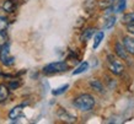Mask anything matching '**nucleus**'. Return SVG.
<instances>
[{"instance_id": "obj_18", "label": "nucleus", "mask_w": 134, "mask_h": 124, "mask_svg": "<svg viewBox=\"0 0 134 124\" xmlns=\"http://www.w3.org/2000/svg\"><path fill=\"white\" fill-rule=\"evenodd\" d=\"M93 35V30L92 28H87V30H85L84 31V33H82V41L84 42H86V41H89L90 38H91V36Z\"/></svg>"}, {"instance_id": "obj_11", "label": "nucleus", "mask_w": 134, "mask_h": 124, "mask_svg": "<svg viewBox=\"0 0 134 124\" xmlns=\"http://www.w3.org/2000/svg\"><path fill=\"white\" fill-rule=\"evenodd\" d=\"M90 86L97 92H103L105 91V87H103L102 82L100 80H97V79H92V80L90 81Z\"/></svg>"}, {"instance_id": "obj_19", "label": "nucleus", "mask_w": 134, "mask_h": 124, "mask_svg": "<svg viewBox=\"0 0 134 124\" xmlns=\"http://www.w3.org/2000/svg\"><path fill=\"white\" fill-rule=\"evenodd\" d=\"M69 87V85H64V86H62V87L57 88V90H53L52 93L54 95V96H58V95H60V93H63V92L66 91V88Z\"/></svg>"}, {"instance_id": "obj_13", "label": "nucleus", "mask_w": 134, "mask_h": 124, "mask_svg": "<svg viewBox=\"0 0 134 124\" xmlns=\"http://www.w3.org/2000/svg\"><path fill=\"white\" fill-rule=\"evenodd\" d=\"M103 37H105V33L103 32H98L96 36H95V40H93V46H92V48L93 49H96L100 46V43L102 42V40H103Z\"/></svg>"}, {"instance_id": "obj_17", "label": "nucleus", "mask_w": 134, "mask_h": 124, "mask_svg": "<svg viewBox=\"0 0 134 124\" xmlns=\"http://www.w3.org/2000/svg\"><path fill=\"white\" fill-rule=\"evenodd\" d=\"M116 24V17L112 15V16H107L106 17V24H105V27L106 28H111L113 27V25Z\"/></svg>"}, {"instance_id": "obj_8", "label": "nucleus", "mask_w": 134, "mask_h": 124, "mask_svg": "<svg viewBox=\"0 0 134 124\" xmlns=\"http://www.w3.org/2000/svg\"><path fill=\"white\" fill-rule=\"evenodd\" d=\"M58 117L60 118L62 120H64V122H68V123H73V122H75V117H73L71 114H69V113L66 112L65 109H63V108H60L59 111H58Z\"/></svg>"}, {"instance_id": "obj_7", "label": "nucleus", "mask_w": 134, "mask_h": 124, "mask_svg": "<svg viewBox=\"0 0 134 124\" xmlns=\"http://www.w3.org/2000/svg\"><path fill=\"white\" fill-rule=\"evenodd\" d=\"M1 8H3V10L5 12L10 14V12H14L17 9V4L15 0H5L3 3V5H1Z\"/></svg>"}, {"instance_id": "obj_14", "label": "nucleus", "mask_w": 134, "mask_h": 124, "mask_svg": "<svg viewBox=\"0 0 134 124\" xmlns=\"http://www.w3.org/2000/svg\"><path fill=\"white\" fill-rule=\"evenodd\" d=\"M87 68H89V64L86 63V61H84V63H81V64L79 65L75 70L73 71V75H77V74H81V72L86 71L87 70Z\"/></svg>"}, {"instance_id": "obj_12", "label": "nucleus", "mask_w": 134, "mask_h": 124, "mask_svg": "<svg viewBox=\"0 0 134 124\" xmlns=\"http://www.w3.org/2000/svg\"><path fill=\"white\" fill-rule=\"evenodd\" d=\"M122 24L124 25H129L134 24V11L133 12H127L122 16Z\"/></svg>"}, {"instance_id": "obj_9", "label": "nucleus", "mask_w": 134, "mask_h": 124, "mask_svg": "<svg viewBox=\"0 0 134 124\" xmlns=\"http://www.w3.org/2000/svg\"><path fill=\"white\" fill-rule=\"evenodd\" d=\"M22 111H24V106H16V107H14L9 112V118L10 119H12V120H15V119H17V118H20L21 117V114H22Z\"/></svg>"}, {"instance_id": "obj_10", "label": "nucleus", "mask_w": 134, "mask_h": 124, "mask_svg": "<svg viewBox=\"0 0 134 124\" xmlns=\"http://www.w3.org/2000/svg\"><path fill=\"white\" fill-rule=\"evenodd\" d=\"M10 95V88L4 84H0V103H3L9 98Z\"/></svg>"}, {"instance_id": "obj_3", "label": "nucleus", "mask_w": 134, "mask_h": 124, "mask_svg": "<svg viewBox=\"0 0 134 124\" xmlns=\"http://www.w3.org/2000/svg\"><path fill=\"white\" fill-rule=\"evenodd\" d=\"M69 69V65L65 61H55V63H51V64L46 65L43 68L44 74H57V72L66 71Z\"/></svg>"}, {"instance_id": "obj_15", "label": "nucleus", "mask_w": 134, "mask_h": 124, "mask_svg": "<svg viewBox=\"0 0 134 124\" xmlns=\"http://www.w3.org/2000/svg\"><path fill=\"white\" fill-rule=\"evenodd\" d=\"M97 4V0H86L85 3H84V8L87 10V11H91L93 10V8L96 6Z\"/></svg>"}, {"instance_id": "obj_23", "label": "nucleus", "mask_w": 134, "mask_h": 124, "mask_svg": "<svg viewBox=\"0 0 134 124\" xmlns=\"http://www.w3.org/2000/svg\"><path fill=\"white\" fill-rule=\"evenodd\" d=\"M124 8H126V1H124V0H122V1H121V4H119V6H118V11H122V10H124Z\"/></svg>"}, {"instance_id": "obj_6", "label": "nucleus", "mask_w": 134, "mask_h": 124, "mask_svg": "<svg viewBox=\"0 0 134 124\" xmlns=\"http://www.w3.org/2000/svg\"><path fill=\"white\" fill-rule=\"evenodd\" d=\"M114 50H116V54L118 55V58H119V59L129 60V59H128V53H127V50H126V48H124L123 43L117 42V43H116V46H114Z\"/></svg>"}, {"instance_id": "obj_16", "label": "nucleus", "mask_w": 134, "mask_h": 124, "mask_svg": "<svg viewBox=\"0 0 134 124\" xmlns=\"http://www.w3.org/2000/svg\"><path fill=\"white\" fill-rule=\"evenodd\" d=\"M9 27V21L8 19L0 16V32H5Z\"/></svg>"}, {"instance_id": "obj_2", "label": "nucleus", "mask_w": 134, "mask_h": 124, "mask_svg": "<svg viewBox=\"0 0 134 124\" xmlns=\"http://www.w3.org/2000/svg\"><path fill=\"white\" fill-rule=\"evenodd\" d=\"M107 65H108L110 71L112 74H114V75H121L123 72V70H124L123 63L113 54H108L107 55Z\"/></svg>"}, {"instance_id": "obj_21", "label": "nucleus", "mask_w": 134, "mask_h": 124, "mask_svg": "<svg viewBox=\"0 0 134 124\" xmlns=\"http://www.w3.org/2000/svg\"><path fill=\"white\" fill-rule=\"evenodd\" d=\"M20 86V82H17V81H11L10 84H9L8 87L10 88V90H15V88H17Z\"/></svg>"}, {"instance_id": "obj_22", "label": "nucleus", "mask_w": 134, "mask_h": 124, "mask_svg": "<svg viewBox=\"0 0 134 124\" xmlns=\"http://www.w3.org/2000/svg\"><path fill=\"white\" fill-rule=\"evenodd\" d=\"M127 31L129 33H132V35H134V24L127 25Z\"/></svg>"}, {"instance_id": "obj_4", "label": "nucleus", "mask_w": 134, "mask_h": 124, "mask_svg": "<svg viewBox=\"0 0 134 124\" xmlns=\"http://www.w3.org/2000/svg\"><path fill=\"white\" fill-rule=\"evenodd\" d=\"M0 60L1 63L6 66H11L15 63V58L10 54V48L9 44H3L0 47Z\"/></svg>"}, {"instance_id": "obj_1", "label": "nucleus", "mask_w": 134, "mask_h": 124, "mask_svg": "<svg viewBox=\"0 0 134 124\" xmlns=\"http://www.w3.org/2000/svg\"><path fill=\"white\" fill-rule=\"evenodd\" d=\"M73 104L74 107L77 108V109L87 112V111H91L93 108V106H95V98L91 95H89V93H82V95L77 96L73 101Z\"/></svg>"}, {"instance_id": "obj_20", "label": "nucleus", "mask_w": 134, "mask_h": 124, "mask_svg": "<svg viewBox=\"0 0 134 124\" xmlns=\"http://www.w3.org/2000/svg\"><path fill=\"white\" fill-rule=\"evenodd\" d=\"M98 6L106 9L108 6H112V0H102V1H98Z\"/></svg>"}, {"instance_id": "obj_5", "label": "nucleus", "mask_w": 134, "mask_h": 124, "mask_svg": "<svg viewBox=\"0 0 134 124\" xmlns=\"http://www.w3.org/2000/svg\"><path fill=\"white\" fill-rule=\"evenodd\" d=\"M123 46H124V48H126L128 54L134 55V37L126 36L123 38Z\"/></svg>"}]
</instances>
